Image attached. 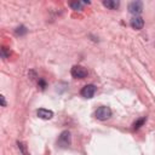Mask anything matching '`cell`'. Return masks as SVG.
Segmentation results:
<instances>
[{
	"mask_svg": "<svg viewBox=\"0 0 155 155\" xmlns=\"http://www.w3.org/2000/svg\"><path fill=\"white\" fill-rule=\"evenodd\" d=\"M69 5H70V7L73 10H81V7H82V5H81L80 1H71Z\"/></svg>",
	"mask_w": 155,
	"mask_h": 155,
	"instance_id": "30bf717a",
	"label": "cell"
},
{
	"mask_svg": "<svg viewBox=\"0 0 155 155\" xmlns=\"http://www.w3.org/2000/svg\"><path fill=\"white\" fill-rule=\"evenodd\" d=\"M81 96L84 97V98H92L93 96H94V93H96V86L94 85H86V86H84L82 87V90H81Z\"/></svg>",
	"mask_w": 155,
	"mask_h": 155,
	"instance_id": "5b68a950",
	"label": "cell"
},
{
	"mask_svg": "<svg viewBox=\"0 0 155 155\" xmlns=\"http://www.w3.org/2000/svg\"><path fill=\"white\" fill-rule=\"evenodd\" d=\"M145 120H147L145 117H142V119L137 120V121L133 124V130H138V128H139V127H140V126H142V125L145 122Z\"/></svg>",
	"mask_w": 155,
	"mask_h": 155,
	"instance_id": "9c48e42d",
	"label": "cell"
},
{
	"mask_svg": "<svg viewBox=\"0 0 155 155\" xmlns=\"http://www.w3.org/2000/svg\"><path fill=\"white\" fill-rule=\"evenodd\" d=\"M94 116L98 119V120H107V119H109L110 116H111V110H110V108L109 107H99L97 110H96V113H94Z\"/></svg>",
	"mask_w": 155,
	"mask_h": 155,
	"instance_id": "7a4b0ae2",
	"label": "cell"
},
{
	"mask_svg": "<svg viewBox=\"0 0 155 155\" xmlns=\"http://www.w3.org/2000/svg\"><path fill=\"white\" fill-rule=\"evenodd\" d=\"M1 56H2V58H7L8 53H7V50H6V47H2V48H1Z\"/></svg>",
	"mask_w": 155,
	"mask_h": 155,
	"instance_id": "4fadbf2b",
	"label": "cell"
},
{
	"mask_svg": "<svg viewBox=\"0 0 155 155\" xmlns=\"http://www.w3.org/2000/svg\"><path fill=\"white\" fill-rule=\"evenodd\" d=\"M70 142H71V137H70V132L69 131H63L59 137H58V140H57V144L61 147V148H68L70 145Z\"/></svg>",
	"mask_w": 155,
	"mask_h": 155,
	"instance_id": "6da1fadb",
	"label": "cell"
},
{
	"mask_svg": "<svg viewBox=\"0 0 155 155\" xmlns=\"http://www.w3.org/2000/svg\"><path fill=\"white\" fill-rule=\"evenodd\" d=\"M0 99H1V105H2V107H6V102H5V97H4V96H0Z\"/></svg>",
	"mask_w": 155,
	"mask_h": 155,
	"instance_id": "5bb4252c",
	"label": "cell"
},
{
	"mask_svg": "<svg viewBox=\"0 0 155 155\" xmlns=\"http://www.w3.org/2000/svg\"><path fill=\"white\" fill-rule=\"evenodd\" d=\"M71 76L75 78V79H84L87 76V70L86 68L81 67V65H74L71 68Z\"/></svg>",
	"mask_w": 155,
	"mask_h": 155,
	"instance_id": "3957f363",
	"label": "cell"
},
{
	"mask_svg": "<svg viewBox=\"0 0 155 155\" xmlns=\"http://www.w3.org/2000/svg\"><path fill=\"white\" fill-rule=\"evenodd\" d=\"M16 35H24L25 33H27V29H25V27H23V25H21V27H18L17 29H16Z\"/></svg>",
	"mask_w": 155,
	"mask_h": 155,
	"instance_id": "8fae6325",
	"label": "cell"
},
{
	"mask_svg": "<svg viewBox=\"0 0 155 155\" xmlns=\"http://www.w3.org/2000/svg\"><path fill=\"white\" fill-rule=\"evenodd\" d=\"M36 114H38V116L40 119H44V120H50V119L53 117V111L52 110H48V109H44V108L38 109Z\"/></svg>",
	"mask_w": 155,
	"mask_h": 155,
	"instance_id": "8992f818",
	"label": "cell"
},
{
	"mask_svg": "<svg viewBox=\"0 0 155 155\" xmlns=\"http://www.w3.org/2000/svg\"><path fill=\"white\" fill-rule=\"evenodd\" d=\"M143 25H144V21H143L142 17H139V16H134V17L131 19V27H132L133 29L139 30V29L143 28Z\"/></svg>",
	"mask_w": 155,
	"mask_h": 155,
	"instance_id": "52a82bcc",
	"label": "cell"
},
{
	"mask_svg": "<svg viewBox=\"0 0 155 155\" xmlns=\"http://www.w3.org/2000/svg\"><path fill=\"white\" fill-rule=\"evenodd\" d=\"M128 11H130L132 15H139V13L143 11V2L139 1V0H136V1L130 2V5H128Z\"/></svg>",
	"mask_w": 155,
	"mask_h": 155,
	"instance_id": "277c9868",
	"label": "cell"
},
{
	"mask_svg": "<svg viewBox=\"0 0 155 155\" xmlns=\"http://www.w3.org/2000/svg\"><path fill=\"white\" fill-rule=\"evenodd\" d=\"M17 145H18V148H19V150L22 151V154H23V155H28V153H27V150H25V147H24V144H23V143L18 142V143H17Z\"/></svg>",
	"mask_w": 155,
	"mask_h": 155,
	"instance_id": "7c38bea8",
	"label": "cell"
},
{
	"mask_svg": "<svg viewBox=\"0 0 155 155\" xmlns=\"http://www.w3.org/2000/svg\"><path fill=\"white\" fill-rule=\"evenodd\" d=\"M103 5H104L107 8H109V10H116V8L119 7L120 2H119L117 0H104V1H103Z\"/></svg>",
	"mask_w": 155,
	"mask_h": 155,
	"instance_id": "ba28073f",
	"label": "cell"
},
{
	"mask_svg": "<svg viewBox=\"0 0 155 155\" xmlns=\"http://www.w3.org/2000/svg\"><path fill=\"white\" fill-rule=\"evenodd\" d=\"M39 85H40V87H41V88H45V86H46V84H45V81H44V80H40V81H39Z\"/></svg>",
	"mask_w": 155,
	"mask_h": 155,
	"instance_id": "9a60e30c",
	"label": "cell"
}]
</instances>
